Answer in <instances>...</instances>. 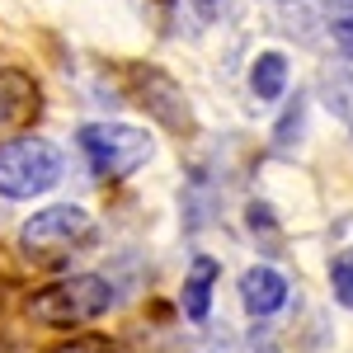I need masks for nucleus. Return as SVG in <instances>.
Wrapping results in <instances>:
<instances>
[{"instance_id": "nucleus-1", "label": "nucleus", "mask_w": 353, "mask_h": 353, "mask_svg": "<svg viewBox=\"0 0 353 353\" xmlns=\"http://www.w3.org/2000/svg\"><path fill=\"white\" fill-rule=\"evenodd\" d=\"M109 306H113V283L109 278H99V273H71V278L43 288L38 297L28 301V316H33L38 325L71 330V325H85V321H99Z\"/></svg>"}, {"instance_id": "nucleus-2", "label": "nucleus", "mask_w": 353, "mask_h": 353, "mask_svg": "<svg viewBox=\"0 0 353 353\" xmlns=\"http://www.w3.org/2000/svg\"><path fill=\"white\" fill-rule=\"evenodd\" d=\"M81 151L99 179H128L156 156V141L146 137V128L132 123H85Z\"/></svg>"}, {"instance_id": "nucleus-3", "label": "nucleus", "mask_w": 353, "mask_h": 353, "mask_svg": "<svg viewBox=\"0 0 353 353\" xmlns=\"http://www.w3.org/2000/svg\"><path fill=\"white\" fill-rule=\"evenodd\" d=\"M61 179V151L43 137H14L0 146V198H43Z\"/></svg>"}, {"instance_id": "nucleus-4", "label": "nucleus", "mask_w": 353, "mask_h": 353, "mask_svg": "<svg viewBox=\"0 0 353 353\" xmlns=\"http://www.w3.org/2000/svg\"><path fill=\"white\" fill-rule=\"evenodd\" d=\"M94 236V217L76 208V203H57V208H43V212H33L24 221V231H19V245H24L28 254H38V259H52V254H66V250H76Z\"/></svg>"}, {"instance_id": "nucleus-5", "label": "nucleus", "mask_w": 353, "mask_h": 353, "mask_svg": "<svg viewBox=\"0 0 353 353\" xmlns=\"http://www.w3.org/2000/svg\"><path fill=\"white\" fill-rule=\"evenodd\" d=\"M33 113H38V85L24 71H0V137L19 132Z\"/></svg>"}, {"instance_id": "nucleus-6", "label": "nucleus", "mask_w": 353, "mask_h": 353, "mask_svg": "<svg viewBox=\"0 0 353 353\" xmlns=\"http://www.w3.org/2000/svg\"><path fill=\"white\" fill-rule=\"evenodd\" d=\"M241 301L250 316H273L283 301H288V278L269 264H254V269H245L241 278Z\"/></svg>"}, {"instance_id": "nucleus-7", "label": "nucleus", "mask_w": 353, "mask_h": 353, "mask_svg": "<svg viewBox=\"0 0 353 353\" xmlns=\"http://www.w3.org/2000/svg\"><path fill=\"white\" fill-rule=\"evenodd\" d=\"M217 278H221V264L208 259V254H198L189 278H184V316L198 321V325H203L208 311H212V288H217Z\"/></svg>"}, {"instance_id": "nucleus-8", "label": "nucleus", "mask_w": 353, "mask_h": 353, "mask_svg": "<svg viewBox=\"0 0 353 353\" xmlns=\"http://www.w3.org/2000/svg\"><path fill=\"white\" fill-rule=\"evenodd\" d=\"M250 90H254L259 104L283 99V90H288V57L283 52H259L254 57V66H250Z\"/></svg>"}, {"instance_id": "nucleus-9", "label": "nucleus", "mask_w": 353, "mask_h": 353, "mask_svg": "<svg viewBox=\"0 0 353 353\" xmlns=\"http://www.w3.org/2000/svg\"><path fill=\"white\" fill-rule=\"evenodd\" d=\"M330 38L344 57H353V0H339L330 10Z\"/></svg>"}, {"instance_id": "nucleus-10", "label": "nucleus", "mask_w": 353, "mask_h": 353, "mask_svg": "<svg viewBox=\"0 0 353 353\" xmlns=\"http://www.w3.org/2000/svg\"><path fill=\"white\" fill-rule=\"evenodd\" d=\"M330 288H334V301L353 311V254H339L330 264Z\"/></svg>"}, {"instance_id": "nucleus-11", "label": "nucleus", "mask_w": 353, "mask_h": 353, "mask_svg": "<svg viewBox=\"0 0 353 353\" xmlns=\"http://www.w3.org/2000/svg\"><path fill=\"white\" fill-rule=\"evenodd\" d=\"M57 353H123L113 339H99V334H81V339H71V344H61Z\"/></svg>"}, {"instance_id": "nucleus-12", "label": "nucleus", "mask_w": 353, "mask_h": 353, "mask_svg": "<svg viewBox=\"0 0 353 353\" xmlns=\"http://www.w3.org/2000/svg\"><path fill=\"white\" fill-rule=\"evenodd\" d=\"M198 5H203V14H212V10H217L221 0H198Z\"/></svg>"}]
</instances>
